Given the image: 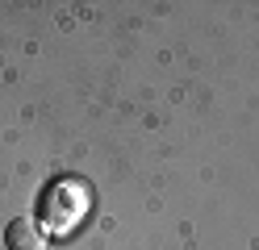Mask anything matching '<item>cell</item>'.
I'll return each instance as SVG.
<instances>
[{"label": "cell", "mask_w": 259, "mask_h": 250, "mask_svg": "<svg viewBox=\"0 0 259 250\" xmlns=\"http://www.w3.org/2000/svg\"><path fill=\"white\" fill-rule=\"evenodd\" d=\"M5 246L9 250H46V233L34 217H13L5 225Z\"/></svg>", "instance_id": "1"}]
</instances>
